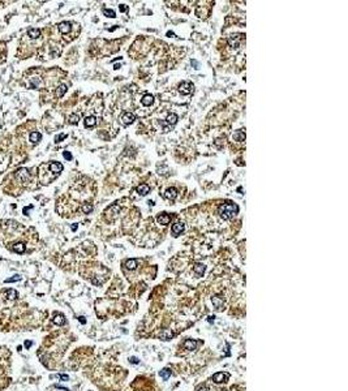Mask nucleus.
<instances>
[{"mask_svg":"<svg viewBox=\"0 0 348 391\" xmlns=\"http://www.w3.org/2000/svg\"><path fill=\"white\" fill-rule=\"evenodd\" d=\"M197 341L196 340H193V339H186L185 341H184V348H185L186 351H194L196 348H197Z\"/></svg>","mask_w":348,"mask_h":391,"instance_id":"nucleus-10","label":"nucleus"},{"mask_svg":"<svg viewBox=\"0 0 348 391\" xmlns=\"http://www.w3.org/2000/svg\"><path fill=\"white\" fill-rule=\"evenodd\" d=\"M12 250L16 252V253H18V254H21V253L25 252V244H22V242H17V244H15V245L12 246Z\"/></svg>","mask_w":348,"mask_h":391,"instance_id":"nucleus-23","label":"nucleus"},{"mask_svg":"<svg viewBox=\"0 0 348 391\" xmlns=\"http://www.w3.org/2000/svg\"><path fill=\"white\" fill-rule=\"evenodd\" d=\"M41 138H42V134L38 133V132H33L30 134V141L33 143H38L39 141H41Z\"/></svg>","mask_w":348,"mask_h":391,"instance_id":"nucleus-26","label":"nucleus"},{"mask_svg":"<svg viewBox=\"0 0 348 391\" xmlns=\"http://www.w3.org/2000/svg\"><path fill=\"white\" fill-rule=\"evenodd\" d=\"M95 124H97V119H95V116H87L86 119H85V127L90 128V127H94Z\"/></svg>","mask_w":348,"mask_h":391,"instance_id":"nucleus-24","label":"nucleus"},{"mask_svg":"<svg viewBox=\"0 0 348 391\" xmlns=\"http://www.w3.org/2000/svg\"><path fill=\"white\" fill-rule=\"evenodd\" d=\"M170 221H171V216L167 215V214H160L158 218H157V222H158L159 224H163V226L168 224Z\"/></svg>","mask_w":348,"mask_h":391,"instance_id":"nucleus-17","label":"nucleus"},{"mask_svg":"<svg viewBox=\"0 0 348 391\" xmlns=\"http://www.w3.org/2000/svg\"><path fill=\"white\" fill-rule=\"evenodd\" d=\"M229 378V376L227 373H216L213 376V381L215 383H223V382H227Z\"/></svg>","mask_w":348,"mask_h":391,"instance_id":"nucleus-5","label":"nucleus"},{"mask_svg":"<svg viewBox=\"0 0 348 391\" xmlns=\"http://www.w3.org/2000/svg\"><path fill=\"white\" fill-rule=\"evenodd\" d=\"M211 301H213V305H214V308H215L216 310H221L222 308H223V305H224L223 299L219 297V296H214V297L211 299Z\"/></svg>","mask_w":348,"mask_h":391,"instance_id":"nucleus-9","label":"nucleus"},{"mask_svg":"<svg viewBox=\"0 0 348 391\" xmlns=\"http://www.w3.org/2000/svg\"><path fill=\"white\" fill-rule=\"evenodd\" d=\"M65 137H67V134L61 133V134H59V136H56V138H55V141H56V142H60V141H61V140H64Z\"/></svg>","mask_w":348,"mask_h":391,"instance_id":"nucleus-33","label":"nucleus"},{"mask_svg":"<svg viewBox=\"0 0 348 391\" xmlns=\"http://www.w3.org/2000/svg\"><path fill=\"white\" fill-rule=\"evenodd\" d=\"M176 196H177V190L175 188H168L165 193V197L167 200H175Z\"/></svg>","mask_w":348,"mask_h":391,"instance_id":"nucleus-18","label":"nucleus"},{"mask_svg":"<svg viewBox=\"0 0 348 391\" xmlns=\"http://www.w3.org/2000/svg\"><path fill=\"white\" fill-rule=\"evenodd\" d=\"M241 39H242V35L241 34H235V35H232V37H229L228 44L231 46V47H237V46L240 44Z\"/></svg>","mask_w":348,"mask_h":391,"instance_id":"nucleus-6","label":"nucleus"},{"mask_svg":"<svg viewBox=\"0 0 348 391\" xmlns=\"http://www.w3.org/2000/svg\"><path fill=\"white\" fill-rule=\"evenodd\" d=\"M119 9H120V12H127V11H128V7H127L125 4H120Z\"/></svg>","mask_w":348,"mask_h":391,"instance_id":"nucleus-36","label":"nucleus"},{"mask_svg":"<svg viewBox=\"0 0 348 391\" xmlns=\"http://www.w3.org/2000/svg\"><path fill=\"white\" fill-rule=\"evenodd\" d=\"M56 377H59L60 379H64V381H68V379H69V377H68L67 374H58Z\"/></svg>","mask_w":348,"mask_h":391,"instance_id":"nucleus-35","label":"nucleus"},{"mask_svg":"<svg viewBox=\"0 0 348 391\" xmlns=\"http://www.w3.org/2000/svg\"><path fill=\"white\" fill-rule=\"evenodd\" d=\"M65 93H67V86H65V85H60V86L56 89V97L58 98H61Z\"/></svg>","mask_w":348,"mask_h":391,"instance_id":"nucleus-27","label":"nucleus"},{"mask_svg":"<svg viewBox=\"0 0 348 391\" xmlns=\"http://www.w3.org/2000/svg\"><path fill=\"white\" fill-rule=\"evenodd\" d=\"M159 336H160V339L162 340H170V339H172L173 338V333L171 330H168V328H165V330L160 331Z\"/></svg>","mask_w":348,"mask_h":391,"instance_id":"nucleus-12","label":"nucleus"},{"mask_svg":"<svg viewBox=\"0 0 348 391\" xmlns=\"http://www.w3.org/2000/svg\"><path fill=\"white\" fill-rule=\"evenodd\" d=\"M52 321H54V323L58 325V326H63V325L65 323V317L61 313H55Z\"/></svg>","mask_w":348,"mask_h":391,"instance_id":"nucleus-11","label":"nucleus"},{"mask_svg":"<svg viewBox=\"0 0 348 391\" xmlns=\"http://www.w3.org/2000/svg\"><path fill=\"white\" fill-rule=\"evenodd\" d=\"M167 35H168V37H173L175 34H173V33H171V31H168V33H167Z\"/></svg>","mask_w":348,"mask_h":391,"instance_id":"nucleus-42","label":"nucleus"},{"mask_svg":"<svg viewBox=\"0 0 348 391\" xmlns=\"http://www.w3.org/2000/svg\"><path fill=\"white\" fill-rule=\"evenodd\" d=\"M130 363H132V364H138L140 363V361H138V359H137V357H130Z\"/></svg>","mask_w":348,"mask_h":391,"instance_id":"nucleus-37","label":"nucleus"},{"mask_svg":"<svg viewBox=\"0 0 348 391\" xmlns=\"http://www.w3.org/2000/svg\"><path fill=\"white\" fill-rule=\"evenodd\" d=\"M78 119H80V117H78V115L73 114V115H71V116H69V123L71 124H77L78 123Z\"/></svg>","mask_w":348,"mask_h":391,"instance_id":"nucleus-31","label":"nucleus"},{"mask_svg":"<svg viewBox=\"0 0 348 391\" xmlns=\"http://www.w3.org/2000/svg\"><path fill=\"white\" fill-rule=\"evenodd\" d=\"M193 270H194L197 277H202V274L206 270V266L203 265V264H196L194 266H193Z\"/></svg>","mask_w":348,"mask_h":391,"instance_id":"nucleus-15","label":"nucleus"},{"mask_svg":"<svg viewBox=\"0 0 348 391\" xmlns=\"http://www.w3.org/2000/svg\"><path fill=\"white\" fill-rule=\"evenodd\" d=\"M184 231V224L183 223H175V224L172 226V228H171V232H172V235L173 236H179L181 232Z\"/></svg>","mask_w":348,"mask_h":391,"instance_id":"nucleus-8","label":"nucleus"},{"mask_svg":"<svg viewBox=\"0 0 348 391\" xmlns=\"http://www.w3.org/2000/svg\"><path fill=\"white\" fill-rule=\"evenodd\" d=\"M48 167H50L51 172H55V175H59V173L63 171V164L59 163V162H51L50 164H48Z\"/></svg>","mask_w":348,"mask_h":391,"instance_id":"nucleus-7","label":"nucleus"},{"mask_svg":"<svg viewBox=\"0 0 348 391\" xmlns=\"http://www.w3.org/2000/svg\"><path fill=\"white\" fill-rule=\"evenodd\" d=\"M81 210H82L85 214H89V213L93 211V205H91V203H84L82 208H81Z\"/></svg>","mask_w":348,"mask_h":391,"instance_id":"nucleus-29","label":"nucleus"},{"mask_svg":"<svg viewBox=\"0 0 348 391\" xmlns=\"http://www.w3.org/2000/svg\"><path fill=\"white\" fill-rule=\"evenodd\" d=\"M30 346H31V341H30V340H26V341H25V347H26V348H29Z\"/></svg>","mask_w":348,"mask_h":391,"instance_id":"nucleus-39","label":"nucleus"},{"mask_svg":"<svg viewBox=\"0 0 348 391\" xmlns=\"http://www.w3.org/2000/svg\"><path fill=\"white\" fill-rule=\"evenodd\" d=\"M177 119H179V117H177V115H176V114H170L168 116H167V119H166V123H165V124H168L170 127H171V125H175V124L177 123Z\"/></svg>","mask_w":348,"mask_h":391,"instance_id":"nucleus-21","label":"nucleus"},{"mask_svg":"<svg viewBox=\"0 0 348 391\" xmlns=\"http://www.w3.org/2000/svg\"><path fill=\"white\" fill-rule=\"evenodd\" d=\"M78 321H80L81 323H86V320H85V317H78Z\"/></svg>","mask_w":348,"mask_h":391,"instance_id":"nucleus-38","label":"nucleus"},{"mask_svg":"<svg viewBox=\"0 0 348 391\" xmlns=\"http://www.w3.org/2000/svg\"><path fill=\"white\" fill-rule=\"evenodd\" d=\"M153 102H154V97L151 94H145L142 97V99H141V103H142L143 106H151Z\"/></svg>","mask_w":348,"mask_h":391,"instance_id":"nucleus-16","label":"nucleus"},{"mask_svg":"<svg viewBox=\"0 0 348 391\" xmlns=\"http://www.w3.org/2000/svg\"><path fill=\"white\" fill-rule=\"evenodd\" d=\"M214 318H215L214 315H210V317H207V321L209 322H214Z\"/></svg>","mask_w":348,"mask_h":391,"instance_id":"nucleus-41","label":"nucleus"},{"mask_svg":"<svg viewBox=\"0 0 348 391\" xmlns=\"http://www.w3.org/2000/svg\"><path fill=\"white\" fill-rule=\"evenodd\" d=\"M18 280H21V277H20V275H15L13 278L5 279V283H12V282H18Z\"/></svg>","mask_w":348,"mask_h":391,"instance_id":"nucleus-32","label":"nucleus"},{"mask_svg":"<svg viewBox=\"0 0 348 391\" xmlns=\"http://www.w3.org/2000/svg\"><path fill=\"white\" fill-rule=\"evenodd\" d=\"M72 229H73V231H76V229H77V226H76V224L72 226Z\"/></svg>","mask_w":348,"mask_h":391,"instance_id":"nucleus-43","label":"nucleus"},{"mask_svg":"<svg viewBox=\"0 0 348 391\" xmlns=\"http://www.w3.org/2000/svg\"><path fill=\"white\" fill-rule=\"evenodd\" d=\"M193 89H194L193 84H192V82H188V81H184V82H181V84L179 85V91L181 94H184V95L192 94L193 93Z\"/></svg>","mask_w":348,"mask_h":391,"instance_id":"nucleus-3","label":"nucleus"},{"mask_svg":"<svg viewBox=\"0 0 348 391\" xmlns=\"http://www.w3.org/2000/svg\"><path fill=\"white\" fill-rule=\"evenodd\" d=\"M120 120H121V123H123L124 125H129V124H132L133 121L136 120V116H134L133 112H124L123 115H121Z\"/></svg>","mask_w":348,"mask_h":391,"instance_id":"nucleus-4","label":"nucleus"},{"mask_svg":"<svg viewBox=\"0 0 348 391\" xmlns=\"http://www.w3.org/2000/svg\"><path fill=\"white\" fill-rule=\"evenodd\" d=\"M103 13L107 16V17H111V18L116 17V13H115V11H112V9H107V8H104V9H103Z\"/></svg>","mask_w":348,"mask_h":391,"instance_id":"nucleus-30","label":"nucleus"},{"mask_svg":"<svg viewBox=\"0 0 348 391\" xmlns=\"http://www.w3.org/2000/svg\"><path fill=\"white\" fill-rule=\"evenodd\" d=\"M232 138H234L235 141H239V142L245 141V132L244 130H236V132L232 134Z\"/></svg>","mask_w":348,"mask_h":391,"instance_id":"nucleus-19","label":"nucleus"},{"mask_svg":"<svg viewBox=\"0 0 348 391\" xmlns=\"http://www.w3.org/2000/svg\"><path fill=\"white\" fill-rule=\"evenodd\" d=\"M149 190H150V188H149L147 184H140V185L137 186V192H138V194H141V196H146L147 193H149Z\"/></svg>","mask_w":348,"mask_h":391,"instance_id":"nucleus-20","label":"nucleus"},{"mask_svg":"<svg viewBox=\"0 0 348 391\" xmlns=\"http://www.w3.org/2000/svg\"><path fill=\"white\" fill-rule=\"evenodd\" d=\"M28 35L30 38L35 39V38H38L39 35H41V30H39V29H29V30H28Z\"/></svg>","mask_w":348,"mask_h":391,"instance_id":"nucleus-25","label":"nucleus"},{"mask_svg":"<svg viewBox=\"0 0 348 391\" xmlns=\"http://www.w3.org/2000/svg\"><path fill=\"white\" fill-rule=\"evenodd\" d=\"M15 176H16V179H17L20 183H22V184H28L29 181H30V179H31L30 172H29V170H26V168H21V170H18V171H16Z\"/></svg>","mask_w":348,"mask_h":391,"instance_id":"nucleus-2","label":"nucleus"},{"mask_svg":"<svg viewBox=\"0 0 348 391\" xmlns=\"http://www.w3.org/2000/svg\"><path fill=\"white\" fill-rule=\"evenodd\" d=\"M198 391H209V389L207 387H205V386H202V387H199L198 389Z\"/></svg>","mask_w":348,"mask_h":391,"instance_id":"nucleus-40","label":"nucleus"},{"mask_svg":"<svg viewBox=\"0 0 348 391\" xmlns=\"http://www.w3.org/2000/svg\"><path fill=\"white\" fill-rule=\"evenodd\" d=\"M160 377H162L165 381H167L170 377H171V370H170L168 368H165L163 370H160Z\"/></svg>","mask_w":348,"mask_h":391,"instance_id":"nucleus-28","label":"nucleus"},{"mask_svg":"<svg viewBox=\"0 0 348 391\" xmlns=\"http://www.w3.org/2000/svg\"><path fill=\"white\" fill-rule=\"evenodd\" d=\"M137 265H138V261L134 259V258H130L125 262V267L128 269V270H134V269L137 267Z\"/></svg>","mask_w":348,"mask_h":391,"instance_id":"nucleus-22","label":"nucleus"},{"mask_svg":"<svg viewBox=\"0 0 348 391\" xmlns=\"http://www.w3.org/2000/svg\"><path fill=\"white\" fill-rule=\"evenodd\" d=\"M71 29H72L71 22L64 21V22H60V24H59V30L63 33V34H68V33L71 31Z\"/></svg>","mask_w":348,"mask_h":391,"instance_id":"nucleus-13","label":"nucleus"},{"mask_svg":"<svg viewBox=\"0 0 348 391\" xmlns=\"http://www.w3.org/2000/svg\"><path fill=\"white\" fill-rule=\"evenodd\" d=\"M63 155H64L65 159H68V160H71V159H72V154H71L69 151H64V153H63Z\"/></svg>","mask_w":348,"mask_h":391,"instance_id":"nucleus-34","label":"nucleus"},{"mask_svg":"<svg viewBox=\"0 0 348 391\" xmlns=\"http://www.w3.org/2000/svg\"><path fill=\"white\" fill-rule=\"evenodd\" d=\"M3 295H4V297L8 299V300H15V299H17V296H18V293H17V291L16 290H5L4 292H3Z\"/></svg>","mask_w":348,"mask_h":391,"instance_id":"nucleus-14","label":"nucleus"},{"mask_svg":"<svg viewBox=\"0 0 348 391\" xmlns=\"http://www.w3.org/2000/svg\"><path fill=\"white\" fill-rule=\"evenodd\" d=\"M237 213H239V206L234 202H226L223 205H221V208H219V215L224 221H228V219L234 218Z\"/></svg>","mask_w":348,"mask_h":391,"instance_id":"nucleus-1","label":"nucleus"}]
</instances>
